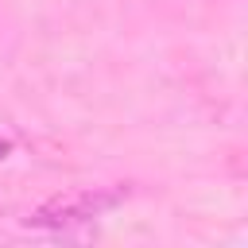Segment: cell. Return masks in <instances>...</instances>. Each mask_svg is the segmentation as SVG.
I'll use <instances>...</instances> for the list:
<instances>
[{
	"instance_id": "obj_1",
	"label": "cell",
	"mask_w": 248,
	"mask_h": 248,
	"mask_svg": "<svg viewBox=\"0 0 248 248\" xmlns=\"http://www.w3.org/2000/svg\"><path fill=\"white\" fill-rule=\"evenodd\" d=\"M124 194L120 190H70V194H58L50 202H43L27 225L31 229H58V232H70L74 225H85L101 213H108L112 205H120Z\"/></svg>"
}]
</instances>
